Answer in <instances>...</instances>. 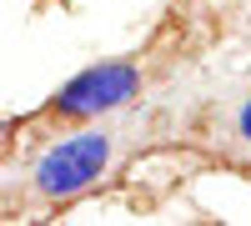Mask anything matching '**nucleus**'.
I'll use <instances>...</instances> for the list:
<instances>
[{"mask_svg":"<svg viewBox=\"0 0 251 226\" xmlns=\"http://www.w3.org/2000/svg\"><path fill=\"white\" fill-rule=\"evenodd\" d=\"M141 91H146V60L111 55V60H96L80 75H71L25 126H86V121H100L121 106H131Z\"/></svg>","mask_w":251,"mask_h":226,"instance_id":"obj_1","label":"nucleus"},{"mask_svg":"<svg viewBox=\"0 0 251 226\" xmlns=\"http://www.w3.org/2000/svg\"><path fill=\"white\" fill-rule=\"evenodd\" d=\"M111 161H116V136L86 121V126L66 131V141H55V146L40 151L35 171H30V191L46 201V206H66V201L86 196L96 181L111 171Z\"/></svg>","mask_w":251,"mask_h":226,"instance_id":"obj_2","label":"nucleus"},{"mask_svg":"<svg viewBox=\"0 0 251 226\" xmlns=\"http://www.w3.org/2000/svg\"><path fill=\"white\" fill-rule=\"evenodd\" d=\"M10 131H15V121H0V151L10 146Z\"/></svg>","mask_w":251,"mask_h":226,"instance_id":"obj_4","label":"nucleus"},{"mask_svg":"<svg viewBox=\"0 0 251 226\" xmlns=\"http://www.w3.org/2000/svg\"><path fill=\"white\" fill-rule=\"evenodd\" d=\"M226 126H231V146L251 156V96H241L236 106H231V116H226Z\"/></svg>","mask_w":251,"mask_h":226,"instance_id":"obj_3","label":"nucleus"}]
</instances>
